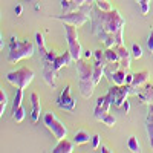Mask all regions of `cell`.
Listing matches in <instances>:
<instances>
[{"label": "cell", "instance_id": "1", "mask_svg": "<svg viewBox=\"0 0 153 153\" xmlns=\"http://www.w3.org/2000/svg\"><path fill=\"white\" fill-rule=\"evenodd\" d=\"M91 26L92 34L104 45V48L124 45L123 31L126 26V20L118 9L112 8L110 11H103L94 5L91 12Z\"/></svg>", "mask_w": 153, "mask_h": 153}, {"label": "cell", "instance_id": "2", "mask_svg": "<svg viewBox=\"0 0 153 153\" xmlns=\"http://www.w3.org/2000/svg\"><path fill=\"white\" fill-rule=\"evenodd\" d=\"M43 60V78L46 81L48 86L55 87L57 84V76H58V71L61 68L69 66L74 61L71 52H63V54H55L54 51H46L42 55Z\"/></svg>", "mask_w": 153, "mask_h": 153}, {"label": "cell", "instance_id": "3", "mask_svg": "<svg viewBox=\"0 0 153 153\" xmlns=\"http://www.w3.org/2000/svg\"><path fill=\"white\" fill-rule=\"evenodd\" d=\"M76 72H78V87L83 98L89 100L94 95L95 91V75H94V65H89L86 60H76L75 61Z\"/></svg>", "mask_w": 153, "mask_h": 153}, {"label": "cell", "instance_id": "4", "mask_svg": "<svg viewBox=\"0 0 153 153\" xmlns=\"http://www.w3.org/2000/svg\"><path fill=\"white\" fill-rule=\"evenodd\" d=\"M35 52V45L25 38V40H19L16 35L11 37L9 42V52H8V61L9 63H19L23 58H29Z\"/></svg>", "mask_w": 153, "mask_h": 153}, {"label": "cell", "instance_id": "5", "mask_svg": "<svg viewBox=\"0 0 153 153\" xmlns=\"http://www.w3.org/2000/svg\"><path fill=\"white\" fill-rule=\"evenodd\" d=\"M34 71L31 68H20L16 71H11L6 74V81L14 84L16 87H28L31 84V81L34 80Z\"/></svg>", "mask_w": 153, "mask_h": 153}, {"label": "cell", "instance_id": "6", "mask_svg": "<svg viewBox=\"0 0 153 153\" xmlns=\"http://www.w3.org/2000/svg\"><path fill=\"white\" fill-rule=\"evenodd\" d=\"M63 25H65L63 28H65L69 52H71L74 61H76V60H80L81 55H83V48H81L80 40H78V31H76V26H74V25H69V23H63Z\"/></svg>", "mask_w": 153, "mask_h": 153}, {"label": "cell", "instance_id": "7", "mask_svg": "<svg viewBox=\"0 0 153 153\" xmlns=\"http://www.w3.org/2000/svg\"><path fill=\"white\" fill-rule=\"evenodd\" d=\"M130 94H133V87L130 84H113L107 91V97L115 107H121Z\"/></svg>", "mask_w": 153, "mask_h": 153}, {"label": "cell", "instance_id": "8", "mask_svg": "<svg viewBox=\"0 0 153 153\" xmlns=\"http://www.w3.org/2000/svg\"><path fill=\"white\" fill-rule=\"evenodd\" d=\"M43 123H45V126L48 127V129L52 132V135H54L57 139H63V138L68 136V129H66V126L63 124L52 112L43 113Z\"/></svg>", "mask_w": 153, "mask_h": 153}, {"label": "cell", "instance_id": "9", "mask_svg": "<svg viewBox=\"0 0 153 153\" xmlns=\"http://www.w3.org/2000/svg\"><path fill=\"white\" fill-rule=\"evenodd\" d=\"M89 14L83 12L81 9H76V11H71V12H63L60 16H54V19L63 22V23H69V25H74V26L80 28L89 20Z\"/></svg>", "mask_w": 153, "mask_h": 153}, {"label": "cell", "instance_id": "10", "mask_svg": "<svg viewBox=\"0 0 153 153\" xmlns=\"http://www.w3.org/2000/svg\"><path fill=\"white\" fill-rule=\"evenodd\" d=\"M57 106L63 110H68V112H74L75 110V100L71 95V86H65L63 87L61 94L57 98Z\"/></svg>", "mask_w": 153, "mask_h": 153}, {"label": "cell", "instance_id": "11", "mask_svg": "<svg viewBox=\"0 0 153 153\" xmlns=\"http://www.w3.org/2000/svg\"><path fill=\"white\" fill-rule=\"evenodd\" d=\"M133 95L138 97L139 103L141 104H153V83H144L143 86H139L138 89L133 91Z\"/></svg>", "mask_w": 153, "mask_h": 153}, {"label": "cell", "instance_id": "12", "mask_svg": "<svg viewBox=\"0 0 153 153\" xmlns=\"http://www.w3.org/2000/svg\"><path fill=\"white\" fill-rule=\"evenodd\" d=\"M115 51L118 52V57H120V63H121V66L126 68L127 71L130 69V61H132V55L130 52L126 49L124 45H117V46H113Z\"/></svg>", "mask_w": 153, "mask_h": 153}, {"label": "cell", "instance_id": "13", "mask_svg": "<svg viewBox=\"0 0 153 153\" xmlns=\"http://www.w3.org/2000/svg\"><path fill=\"white\" fill-rule=\"evenodd\" d=\"M31 104H32V112H31V121L35 124L40 120V112H42V104H40V97L38 94H32L31 95Z\"/></svg>", "mask_w": 153, "mask_h": 153}, {"label": "cell", "instance_id": "14", "mask_svg": "<svg viewBox=\"0 0 153 153\" xmlns=\"http://www.w3.org/2000/svg\"><path fill=\"white\" fill-rule=\"evenodd\" d=\"M74 144L72 141H69V139L63 138V139H58L57 146L54 147V153H72L74 152Z\"/></svg>", "mask_w": 153, "mask_h": 153}, {"label": "cell", "instance_id": "15", "mask_svg": "<svg viewBox=\"0 0 153 153\" xmlns=\"http://www.w3.org/2000/svg\"><path fill=\"white\" fill-rule=\"evenodd\" d=\"M146 130H147L150 147L153 149V104L149 106V112H147V117H146Z\"/></svg>", "mask_w": 153, "mask_h": 153}, {"label": "cell", "instance_id": "16", "mask_svg": "<svg viewBox=\"0 0 153 153\" xmlns=\"http://www.w3.org/2000/svg\"><path fill=\"white\" fill-rule=\"evenodd\" d=\"M149 76H150V72L149 71H141V72L133 74V81H132L133 91H135V89H138L139 86H143L144 83H147L149 81Z\"/></svg>", "mask_w": 153, "mask_h": 153}, {"label": "cell", "instance_id": "17", "mask_svg": "<svg viewBox=\"0 0 153 153\" xmlns=\"http://www.w3.org/2000/svg\"><path fill=\"white\" fill-rule=\"evenodd\" d=\"M106 66L103 60H97L94 65V75H95V84H98L101 81V78L106 75Z\"/></svg>", "mask_w": 153, "mask_h": 153}, {"label": "cell", "instance_id": "18", "mask_svg": "<svg viewBox=\"0 0 153 153\" xmlns=\"http://www.w3.org/2000/svg\"><path fill=\"white\" fill-rule=\"evenodd\" d=\"M35 46H37V49H38V52H40V57L48 51V48H46V40H45V35L40 32V31H37L35 32Z\"/></svg>", "mask_w": 153, "mask_h": 153}, {"label": "cell", "instance_id": "19", "mask_svg": "<svg viewBox=\"0 0 153 153\" xmlns=\"http://www.w3.org/2000/svg\"><path fill=\"white\" fill-rule=\"evenodd\" d=\"M89 139H92V136L89 135L86 130H78L75 132V136H74V143L76 146H81V144H86L89 143Z\"/></svg>", "mask_w": 153, "mask_h": 153}, {"label": "cell", "instance_id": "20", "mask_svg": "<svg viewBox=\"0 0 153 153\" xmlns=\"http://www.w3.org/2000/svg\"><path fill=\"white\" fill-rule=\"evenodd\" d=\"M104 60L107 63H115V61H120L118 52L115 51V48H106L104 49Z\"/></svg>", "mask_w": 153, "mask_h": 153}, {"label": "cell", "instance_id": "21", "mask_svg": "<svg viewBox=\"0 0 153 153\" xmlns=\"http://www.w3.org/2000/svg\"><path fill=\"white\" fill-rule=\"evenodd\" d=\"M127 147H129V150L133 152V153H139V152H141V144H139L138 138L135 135L129 136V139H127Z\"/></svg>", "mask_w": 153, "mask_h": 153}, {"label": "cell", "instance_id": "22", "mask_svg": "<svg viewBox=\"0 0 153 153\" xmlns=\"http://www.w3.org/2000/svg\"><path fill=\"white\" fill-rule=\"evenodd\" d=\"M25 117H26V110H25L23 106L17 107L16 110H12V118H14L16 123H22L25 120Z\"/></svg>", "mask_w": 153, "mask_h": 153}, {"label": "cell", "instance_id": "23", "mask_svg": "<svg viewBox=\"0 0 153 153\" xmlns=\"http://www.w3.org/2000/svg\"><path fill=\"white\" fill-rule=\"evenodd\" d=\"M6 104H8V95L3 89H0V115H2V117L6 110Z\"/></svg>", "mask_w": 153, "mask_h": 153}, {"label": "cell", "instance_id": "24", "mask_svg": "<svg viewBox=\"0 0 153 153\" xmlns=\"http://www.w3.org/2000/svg\"><path fill=\"white\" fill-rule=\"evenodd\" d=\"M22 100H23V89L22 87H17L16 97H14V104H12V110H16L17 107L22 106Z\"/></svg>", "mask_w": 153, "mask_h": 153}, {"label": "cell", "instance_id": "25", "mask_svg": "<svg viewBox=\"0 0 153 153\" xmlns=\"http://www.w3.org/2000/svg\"><path fill=\"white\" fill-rule=\"evenodd\" d=\"M101 123H104L106 126H109V127H113L115 124H117V118L113 117V115L109 112V113H106L104 117H103V120H101Z\"/></svg>", "mask_w": 153, "mask_h": 153}, {"label": "cell", "instance_id": "26", "mask_svg": "<svg viewBox=\"0 0 153 153\" xmlns=\"http://www.w3.org/2000/svg\"><path fill=\"white\" fill-rule=\"evenodd\" d=\"M139 9H141V14L147 16L149 14V9H150V0H139Z\"/></svg>", "mask_w": 153, "mask_h": 153}, {"label": "cell", "instance_id": "27", "mask_svg": "<svg viewBox=\"0 0 153 153\" xmlns=\"http://www.w3.org/2000/svg\"><path fill=\"white\" fill-rule=\"evenodd\" d=\"M132 57L133 58H141L143 57V48L139 46L138 43H133L132 45Z\"/></svg>", "mask_w": 153, "mask_h": 153}, {"label": "cell", "instance_id": "28", "mask_svg": "<svg viewBox=\"0 0 153 153\" xmlns=\"http://www.w3.org/2000/svg\"><path fill=\"white\" fill-rule=\"evenodd\" d=\"M95 5L103 11H110L112 9V6H110V3L107 2V0H95Z\"/></svg>", "mask_w": 153, "mask_h": 153}, {"label": "cell", "instance_id": "29", "mask_svg": "<svg viewBox=\"0 0 153 153\" xmlns=\"http://www.w3.org/2000/svg\"><path fill=\"white\" fill-rule=\"evenodd\" d=\"M147 48H149V51H150V54H153V29L150 31L149 38H147Z\"/></svg>", "mask_w": 153, "mask_h": 153}, {"label": "cell", "instance_id": "30", "mask_svg": "<svg viewBox=\"0 0 153 153\" xmlns=\"http://www.w3.org/2000/svg\"><path fill=\"white\" fill-rule=\"evenodd\" d=\"M100 141H101V136L100 135H94L92 136V147L94 149H98L100 147Z\"/></svg>", "mask_w": 153, "mask_h": 153}, {"label": "cell", "instance_id": "31", "mask_svg": "<svg viewBox=\"0 0 153 153\" xmlns=\"http://www.w3.org/2000/svg\"><path fill=\"white\" fill-rule=\"evenodd\" d=\"M94 57H95V60H103L104 58V51H101V49L94 51Z\"/></svg>", "mask_w": 153, "mask_h": 153}, {"label": "cell", "instance_id": "32", "mask_svg": "<svg viewBox=\"0 0 153 153\" xmlns=\"http://www.w3.org/2000/svg\"><path fill=\"white\" fill-rule=\"evenodd\" d=\"M121 109H123L124 113H129V110H130V103H129V100H126V101H124V104L121 106Z\"/></svg>", "mask_w": 153, "mask_h": 153}, {"label": "cell", "instance_id": "33", "mask_svg": "<svg viewBox=\"0 0 153 153\" xmlns=\"http://www.w3.org/2000/svg\"><path fill=\"white\" fill-rule=\"evenodd\" d=\"M132 81H133V74L127 72V75H126V84H130L132 86Z\"/></svg>", "mask_w": 153, "mask_h": 153}, {"label": "cell", "instance_id": "34", "mask_svg": "<svg viewBox=\"0 0 153 153\" xmlns=\"http://www.w3.org/2000/svg\"><path fill=\"white\" fill-rule=\"evenodd\" d=\"M92 55H94V51H89V49L83 51V57H84V58H91Z\"/></svg>", "mask_w": 153, "mask_h": 153}, {"label": "cell", "instance_id": "35", "mask_svg": "<svg viewBox=\"0 0 153 153\" xmlns=\"http://www.w3.org/2000/svg\"><path fill=\"white\" fill-rule=\"evenodd\" d=\"M22 12H23L22 5H17V6H16V16H22Z\"/></svg>", "mask_w": 153, "mask_h": 153}, {"label": "cell", "instance_id": "36", "mask_svg": "<svg viewBox=\"0 0 153 153\" xmlns=\"http://www.w3.org/2000/svg\"><path fill=\"white\" fill-rule=\"evenodd\" d=\"M3 46H5V42H3V32L0 34V48L3 49Z\"/></svg>", "mask_w": 153, "mask_h": 153}, {"label": "cell", "instance_id": "37", "mask_svg": "<svg viewBox=\"0 0 153 153\" xmlns=\"http://www.w3.org/2000/svg\"><path fill=\"white\" fill-rule=\"evenodd\" d=\"M101 152H103V153H109L110 150H109V147H106V146H101Z\"/></svg>", "mask_w": 153, "mask_h": 153}, {"label": "cell", "instance_id": "38", "mask_svg": "<svg viewBox=\"0 0 153 153\" xmlns=\"http://www.w3.org/2000/svg\"><path fill=\"white\" fill-rule=\"evenodd\" d=\"M68 2H72V0H68Z\"/></svg>", "mask_w": 153, "mask_h": 153}, {"label": "cell", "instance_id": "39", "mask_svg": "<svg viewBox=\"0 0 153 153\" xmlns=\"http://www.w3.org/2000/svg\"><path fill=\"white\" fill-rule=\"evenodd\" d=\"M136 2H139V0H136Z\"/></svg>", "mask_w": 153, "mask_h": 153}]
</instances>
